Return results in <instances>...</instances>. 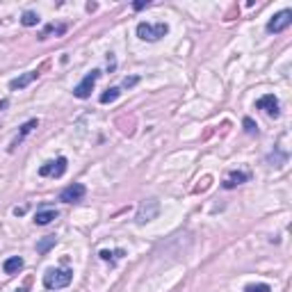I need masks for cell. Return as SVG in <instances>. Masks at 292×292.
I'll list each match as a JSON object with an SVG mask.
<instances>
[{
    "label": "cell",
    "mask_w": 292,
    "mask_h": 292,
    "mask_svg": "<svg viewBox=\"0 0 292 292\" xmlns=\"http://www.w3.org/2000/svg\"><path fill=\"white\" fill-rule=\"evenodd\" d=\"M242 124H244V130H247L249 135H256V133H258V126L253 124V119H249V117H244V121H242Z\"/></svg>",
    "instance_id": "d6986e66"
},
{
    "label": "cell",
    "mask_w": 292,
    "mask_h": 292,
    "mask_svg": "<svg viewBox=\"0 0 292 292\" xmlns=\"http://www.w3.org/2000/svg\"><path fill=\"white\" fill-rule=\"evenodd\" d=\"M119 87H110V89H105L103 94H101V103L103 105H108V103H114V101L119 99Z\"/></svg>",
    "instance_id": "9a60e30c"
},
{
    "label": "cell",
    "mask_w": 292,
    "mask_h": 292,
    "mask_svg": "<svg viewBox=\"0 0 292 292\" xmlns=\"http://www.w3.org/2000/svg\"><path fill=\"white\" fill-rule=\"evenodd\" d=\"M3 269H5V274H19L21 269H23V258L21 256L7 258V260L3 262Z\"/></svg>",
    "instance_id": "7c38bea8"
},
{
    "label": "cell",
    "mask_w": 292,
    "mask_h": 292,
    "mask_svg": "<svg viewBox=\"0 0 292 292\" xmlns=\"http://www.w3.org/2000/svg\"><path fill=\"white\" fill-rule=\"evenodd\" d=\"M244 292H272V287H269L267 283H249V285L244 287Z\"/></svg>",
    "instance_id": "ac0fdd59"
},
{
    "label": "cell",
    "mask_w": 292,
    "mask_h": 292,
    "mask_svg": "<svg viewBox=\"0 0 292 292\" xmlns=\"http://www.w3.org/2000/svg\"><path fill=\"white\" fill-rule=\"evenodd\" d=\"M101 78V71L99 69H94V71H89V73L84 75L82 78V82L80 84H75V89H73V96L75 99H89L91 96V89H94V84H96V80Z\"/></svg>",
    "instance_id": "3957f363"
},
{
    "label": "cell",
    "mask_w": 292,
    "mask_h": 292,
    "mask_svg": "<svg viewBox=\"0 0 292 292\" xmlns=\"http://www.w3.org/2000/svg\"><path fill=\"white\" fill-rule=\"evenodd\" d=\"M21 23H23L25 28H32V25H37V23H39V16H37L35 12H25V14H23V19H21Z\"/></svg>",
    "instance_id": "e0dca14e"
},
{
    "label": "cell",
    "mask_w": 292,
    "mask_h": 292,
    "mask_svg": "<svg viewBox=\"0 0 292 292\" xmlns=\"http://www.w3.org/2000/svg\"><path fill=\"white\" fill-rule=\"evenodd\" d=\"M37 78H39V71H28V73H23L21 78L12 80L10 87H12V89H25V87H28L30 82H35Z\"/></svg>",
    "instance_id": "30bf717a"
},
{
    "label": "cell",
    "mask_w": 292,
    "mask_h": 292,
    "mask_svg": "<svg viewBox=\"0 0 292 292\" xmlns=\"http://www.w3.org/2000/svg\"><path fill=\"white\" fill-rule=\"evenodd\" d=\"M249 180V173L247 171H233L231 176H228L226 180H224V187L226 189H233L235 185H242V183H247Z\"/></svg>",
    "instance_id": "8fae6325"
},
{
    "label": "cell",
    "mask_w": 292,
    "mask_h": 292,
    "mask_svg": "<svg viewBox=\"0 0 292 292\" xmlns=\"http://www.w3.org/2000/svg\"><path fill=\"white\" fill-rule=\"evenodd\" d=\"M160 213V203L155 201V199H149V201H142V206H139L137 210V217H135V222L139 224V226H144V224H149L151 219H155Z\"/></svg>",
    "instance_id": "277c9868"
},
{
    "label": "cell",
    "mask_w": 292,
    "mask_h": 292,
    "mask_svg": "<svg viewBox=\"0 0 292 292\" xmlns=\"http://www.w3.org/2000/svg\"><path fill=\"white\" fill-rule=\"evenodd\" d=\"M14 215L19 217V215H25V208H14Z\"/></svg>",
    "instance_id": "7402d4cb"
},
{
    "label": "cell",
    "mask_w": 292,
    "mask_h": 292,
    "mask_svg": "<svg viewBox=\"0 0 292 292\" xmlns=\"http://www.w3.org/2000/svg\"><path fill=\"white\" fill-rule=\"evenodd\" d=\"M256 108L258 110H265V112H267L269 117H274V119L281 114V110H278V99L274 94H265L262 99H258L256 101Z\"/></svg>",
    "instance_id": "ba28073f"
},
{
    "label": "cell",
    "mask_w": 292,
    "mask_h": 292,
    "mask_svg": "<svg viewBox=\"0 0 292 292\" xmlns=\"http://www.w3.org/2000/svg\"><path fill=\"white\" fill-rule=\"evenodd\" d=\"M66 158H57V160H48L46 164H41L39 167V176H44V178H60V176H64L66 171Z\"/></svg>",
    "instance_id": "8992f818"
},
{
    "label": "cell",
    "mask_w": 292,
    "mask_h": 292,
    "mask_svg": "<svg viewBox=\"0 0 292 292\" xmlns=\"http://www.w3.org/2000/svg\"><path fill=\"white\" fill-rule=\"evenodd\" d=\"M37 126H39V121H37V119H30V121H28V124H25V126H23V128H21L19 137H16V139H14V142H12V151H14V149H16V146H19V144H21V142H23V139H25V137H28V135H30V133H32V130H35V128H37Z\"/></svg>",
    "instance_id": "4fadbf2b"
},
{
    "label": "cell",
    "mask_w": 292,
    "mask_h": 292,
    "mask_svg": "<svg viewBox=\"0 0 292 292\" xmlns=\"http://www.w3.org/2000/svg\"><path fill=\"white\" fill-rule=\"evenodd\" d=\"M99 256L103 258L105 262H114L117 258H124V256H126V251H124V249H117V251H108V249H103V251H101Z\"/></svg>",
    "instance_id": "2e32d148"
},
{
    "label": "cell",
    "mask_w": 292,
    "mask_h": 292,
    "mask_svg": "<svg viewBox=\"0 0 292 292\" xmlns=\"http://www.w3.org/2000/svg\"><path fill=\"white\" fill-rule=\"evenodd\" d=\"M73 281V272L71 269H62V267H50L44 274V287L46 290H62L69 283Z\"/></svg>",
    "instance_id": "6da1fadb"
},
{
    "label": "cell",
    "mask_w": 292,
    "mask_h": 292,
    "mask_svg": "<svg viewBox=\"0 0 292 292\" xmlns=\"http://www.w3.org/2000/svg\"><path fill=\"white\" fill-rule=\"evenodd\" d=\"M55 244H57V238H55V235H46L44 240H39V242H37V251H39V253H48Z\"/></svg>",
    "instance_id": "5bb4252c"
},
{
    "label": "cell",
    "mask_w": 292,
    "mask_h": 292,
    "mask_svg": "<svg viewBox=\"0 0 292 292\" xmlns=\"http://www.w3.org/2000/svg\"><path fill=\"white\" fill-rule=\"evenodd\" d=\"M149 5H151L149 0H139V3H135V5H133V7H135V10H137V12H139V10H144V7H149Z\"/></svg>",
    "instance_id": "44dd1931"
},
{
    "label": "cell",
    "mask_w": 292,
    "mask_h": 292,
    "mask_svg": "<svg viewBox=\"0 0 292 292\" xmlns=\"http://www.w3.org/2000/svg\"><path fill=\"white\" fill-rule=\"evenodd\" d=\"M139 78L137 75H130V78H124V87H133V84H137Z\"/></svg>",
    "instance_id": "ffe728a7"
},
{
    "label": "cell",
    "mask_w": 292,
    "mask_h": 292,
    "mask_svg": "<svg viewBox=\"0 0 292 292\" xmlns=\"http://www.w3.org/2000/svg\"><path fill=\"white\" fill-rule=\"evenodd\" d=\"M169 32V25L167 23H146V21H142V23L137 25V37L142 41H160L164 35Z\"/></svg>",
    "instance_id": "7a4b0ae2"
},
{
    "label": "cell",
    "mask_w": 292,
    "mask_h": 292,
    "mask_svg": "<svg viewBox=\"0 0 292 292\" xmlns=\"http://www.w3.org/2000/svg\"><path fill=\"white\" fill-rule=\"evenodd\" d=\"M292 23V10H281L278 14H274L267 23V32L269 35H278V32L287 30Z\"/></svg>",
    "instance_id": "5b68a950"
},
{
    "label": "cell",
    "mask_w": 292,
    "mask_h": 292,
    "mask_svg": "<svg viewBox=\"0 0 292 292\" xmlns=\"http://www.w3.org/2000/svg\"><path fill=\"white\" fill-rule=\"evenodd\" d=\"M57 210L55 208H39L37 210V215H35V224L37 226H48L50 222H55L57 219Z\"/></svg>",
    "instance_id": "9c48e42d"
},
{
    "label": "cell",
    "mask_w": 292,
    "mask_h": 292,
    "mask_svg": "<svg viewBox=\"0 0 292 292\" xmlns=\"http://www.w3.org/2000/svg\"><path fill=\"white\" fill-rule=\"evenodd\" d=\"M84 194H87V187H84L82 183H73V185H69V187H64L60 192V201L78 203V201H82V199H84Z\"/></svg>",
    "instance_id": "52a82bcc"
}]
</instances>
